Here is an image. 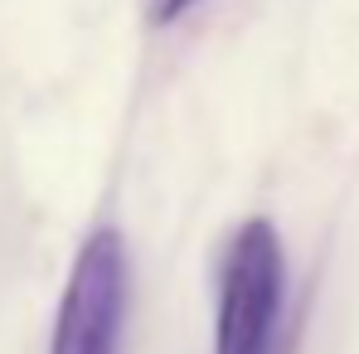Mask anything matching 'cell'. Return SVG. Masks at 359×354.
<instances>
[{
    "label": "cell",
    "instance_id": "3957f363",
    "mask_svg": "<svg viewBox=\"0 0 359 354\" xmlns=\"http://www.w3.org/2000/svg\"><path fill=\"white\" fill-rule=\"evenodd\" d=\"M194 5H204V0H151V20L156 25H175L180 15H189Z\"/></svg>",
    "mask_w": 359,
    "mask_h": 354
},
{
    "label": "cell",
    "instance_id": "7a4b0ae2",
    "mask_svg": "<svg viewBox=\"0 0 359 354\" xmlns=\"http://www.w3.org/2000/svg\"><path fill=\"white\" fill-rule=\"evenodd\" d=\"M126 325V243L117 229H97L78 247L63 282L49 354H121Z\"/></svg>",
    "mask_w": 359,
    "mask_h": 354
},
{
    "label": "cell",
    "instance_id": "6da1fadb",
    "mask_svg": "<svg viewBox=\"0 0 359 354\" xmlns=\"http://www.w3.org/2000/svg\"><path fill=\"white\" fill-rule=\"evenodd\" d=\"M282 238L267 219H248L229 238L219 272L214 354H272L282 320Z\"/></svg>",
    "mask_w": 359,
    "mask_h": 354
}]
</instances>
